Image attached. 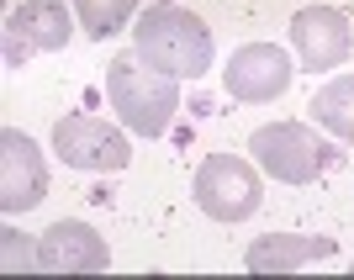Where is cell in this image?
I'll return each mask as SVG.
<instances>
[{"instance_id":"cell-1","label":"cell","mask_w":354,"mask_h":280,"mask_svg":"<svg viewBox=\"0 0 354 280\" xmlns=\"http://www.w3.org/2000/svg\"><path fill=\"white\" fill-rule=\"evenodd\" d=\"M106 101L122 117V127H133L143 138H159L180 111V85H175V74L153 69L133 48V53H117L106 64Z\"/></svg>"},{"instance_id":"cell-2","label":"cell","mask_w":354,"mask_h":280,"mask_svg":"<svg viewBox=\"0 0 354 280\" xmlns=\"http://www.w3.org/2000/svg\"><path fill=\"white\" fill-rule=\"evenodd\" d=\"M133 48L175 80H201L212 69V27L185 6H148L133 21Z\"/></svg>"},{"instance_id":"cell-3","label":"cell","mask_w":354,"mask_h":280,"mask_svg":"<svg viewBox=\"0 0 354 280\" xmlns=\"http://www.w3.org/2000/svg\"><path fill=\"white\" fill-rule=\"evenodd\" d=\"M249 153L259 159L270 180H281V185H312V180L323 175L328 164L339 159L328 138H317V127L307 122H270L259 133L249 138Z\"/></svg>"},{"instance_id":"cell-4","label":"cell","mask_w":354,"mask_h":280,"mask_svg":"<svg viewBox=\"0 0 354 280\" xmlns=\"http://www.w3.org/2000/svg\"><path fill=\"white\" fill-rule=\"evenodd\" d=\"M191 191H196V207L207 212L212 222H243L265 201V185L254 175V164L238 159V153H207Z\"/></svg>"},{"instance_id":"cell-5","label":"cell","mask_w":354,"mask_h":280,"mask_svg":"<svg viewBox=\"0 0 354 280\" xmlns=\"http://www.w3.org/2000/svg\"><path fill=\"white\" fill-rule=\"evenodd\" d=\"M53 153L69 169H95V175H117L133 164V143L95 111H69L53 122Z\"/></svg>"},{"instance_id":"cell-6","label":"cell","mask_w":354,"mask_h":280,"mask_svg":"<svg viewBox=\"0 0 354 280\" xmlns=\"http://www.w3.org/2000/svg\"><path fill=\"white\" fill-rule=\"evenodd\" d=\"M291 74L296 69H291L281 43H243V48H233V59L222 69V85H227L233 101L265 106V101H275V95L291 90Z\"/></svg>"},{"instance_id":"cell-7","label":"cell","mask_w":354,"mask_h":280,"mask_svg":"<svg viewBox=\"0 0 354 280\" xmlns=\"http://www.w3.org/2000/svg\"><path fill=\"white\" fill-rule=\"evenodd\" d=\"M291 43L312 74H328L354 53V27L339 6H301L291 16Z\"/></svg>"},{"instance_id":"cell-8","label":"cell","mask_w":354,"mask_h":280,"mask_svg":"<svg viewBox=\"0 0 354 280\" xmlns=\"http://www.w3.org/2000/svg\"><path fill=\"white\" fill-rule=\"evenodd\" d=\"M48 196V164L43 148L32 143L27 133L6 127L0 133V212L16 217V212H32Z\"/></svg>"},{"instance_id":"cell-9","label":"cell","mask_w":354,"mask_h":280,"mask_svg":"<svg viewBox=\"0 0 354 280\" xmlns=\"http://www.w3.org/2000/svg\"><path fill=\"white\" fill-rule=\"evenodd\" d=\"M74 37V16L64 0H21L6 16V64H21L27 53H59Z\"/></svg>"},{"instance_id":"cell-10","label":"cell","mask_w":354,"mask_h":280,"mask_svg":"<svg viewBox=\"0 0 354 280\" xmlns=\"http://www.w3.org/2000/svg\"><path fill=\"white\" fill-rule=\"evenodd\" d=\"M111 265L106 238L90 222H53L37 238V270L43 275H101Z\"/></svg>"},{"instance_id":"cell-11","label":"cell","mask_w":354,"mask_h":280,"mask_svg":"<svg viewBox=\"0 0 354 280\" xmlns=\"http://www.w3.org/2000/svg\"><path fill=\"white\" fill-rule=\"evenodd\" d=\"M317 259H333V238H317V233H265V238H254V243H249L243 270H249V275H296V270L317 265Z\"/></svg>"},{"instance_id":"cell-12","label":"cell","mask_w":354,"mask_h":280,"mask_svg":"<svg viewBox=\"0 0 354 280\" xmlns=\"http://www.w3.org/2000/svg\"><path fill=\"white\" fill-rule=\"evenodd\" d=\"M307 111H312L317 127H328V133H339L344 143H354V74H339V80L317 85Z\"/></svg>"},{"instance_id":"cell-13","label":"cell","mask_w":354,"mask_h":280,"mask_svg":"<svg viewBox=\"0 0 354 280\" xmlns=\"http://www.w3.org/2000/svg\"><path fill=\"white\" fill-rule=\"evenodd\" d=\"M133 11H138V0H74V16H80L85 37H95V43L117 37L133 21Z\"/></svg>"},{"instance_id":"cell-14","label":"cell","mask_w":354,"mask_h":280,"mask_svg":"<svg viewBox=\"0 0 354 280\" xmlns=\"http://www.w3.org/2000/svg\"><path fill=\"white\" fill-rule=\"evenodd\" d=\"M0 238H6V270H37V249L27 254V243L16 249V233H11V227H6Z\"/></svg>"}]
</instances>
